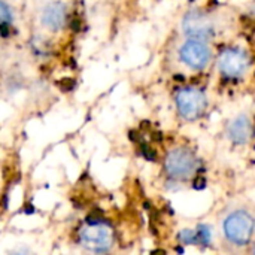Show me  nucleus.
Returning a JSON list of instances; mask_svg holds the SVG:
<instances>
[{
	"mask_svg": "<svg viewBox=\"0 0 255 255\" xmlns=\"http://www.w3.org/2000/svg\"><path fill=\"white\" fill-rule=\"evenodd\" d=\"M82 247L94 254H106L114 247L112 227L100 218H87V224L79 232Z\"/></svg>",
	"mask_w": 255,
	"mask_h": 255,
	"instance_id": "nucleus-1",
	"label": "nucleus"
},
{
	"mask_svg": "<svg viewBox=\"0 0 255 255\" xmlns=\"http://www.w3.org/2000/svg\"><path fill=\"white\" fill-rule=\"evenodd\" d=\"M254 233V218L247 211H235L224 221V235L236 247L250 244Z\"/></svg>",
	"mask_w": 255,
	"mask_h": 255,
	"instance_id": "nucleus-2",
	"label": "nucleus"
},
{
	"mask_svg": "<svg viewBox=\"0 0 255 255\" xmlns=\"http://www.w3.org/2000/svg\"><path fill=\"white\" fill-rule=\"evenodd\" d=\"M197 158L196 155L185 148H176L173 151H170L166 157V172L169 173V176H172L173 179H179V181H185L188 178H191L194 175V172L197 170Z\"/></svg>",
	"mask_w": 255,
	"mask_h": 255,
	"instance_id": "nucleus-3",
	"label": "nucleus"
},
{
	"mask_svg": "<svg viewBox=\"0 0 255 255\" xmlns=\"http://www.w3.org/2000/svg\"><path fill=\"white\" fill-rule=\"evenodd\" d=\"M176 105L181 115L187 120L199 118L206 109V97L202 91L194 88H185L178 93Z\"/></svg>",
	"mask_w": 255,
	"mask_h": 255,
	"instance_id": "nucleus-4",
	"label": "nucleus"
},
{
	"mask_svg": "<svg viewBox=\"0 0 255 255\" xmlns=\"http://www.w3.org/2000/svg\"><path fill=\"white\" fill-rule=\"evenodd\" d=\"M181 58L193 69H203L211 60V49L200 40H188L181 48Z\"/></svg>",
	"mask_w": 255,
	"mask_h": 255,
	"instance_id": "nucleus-5",
	"label": "nucleus"
},
{
	"mask_svg": "<svg viewBox=\"0 0 255 255\" xmlns=\"http://www.w3.org/2000/svg\"><path fill=\"white\" fill-rule=\"evenodd\" d=\"M248 57L238 51V49H227L221 54L220 61H218V67L220 70L230 78H238L241 75H244L248 69Z\"/></svg>",
	"mask_w": 255,
	"mask_h": 255,
	"instance_id": "nucleus-6",
	"label": "nucleus"
},
{
	"mask_svg": "<svg viewBox=\"0 0 255 255\" xmlns=\"http://www.w3.org/2000/svg\"><path fill=\"white\" fill-rule=\"evenodd\" d=\"M182 28L188 36L196 37V40L206 39L214 31L212 22L208 18V15H205L199 10H193V12L187 13V16L182 21Z\"/></svg>",
	"mask_w": 255,
	"mask_h": 255,
	"instance_id": "nucleus-7",
	"label": "nucleus"
},
{
	"mask_svg": "<svg viewBox=\"0 0 255 255\" xmlns=\"http://www.w3.org/2000/svg\"><path fill=\"white\" fill-rule=\"evenodd\" d=\"M251 134H253V126L247 115H239L229 126V137L238 145L247 143L251 139Z\"/></svg>",
	"mask_w": 255,
	"mask_h": 255,
	"instance_id": "nucleus-8",
	"label": "nucleus"
},
{
	"mask_svg": "<svg viewBox=\"0 0 255 255\" xmlns=\"http://www.w3.org/2000/svg\"><path fill=\"white\" fill-rule=\"evenodd\" d=\"M66 21V6L60 1L49 3L43 13H42V22L49 30H58L63 27Z\"/></svg>",
	"mask_w": 255,
	"mask_h": 255,
	"instance_id": "nucleus-9",
	"label": "nucleus"
},
{
	"mask_svg": "<svg viewBox=\"0 0 255 255\" xmlns=\"http://www.w3.org/2000/svg\"><path fill=\"white\" fill-rule=\"evenodd\" d=\"M197 242H200L202 245H209L211 244V239H212V235H211V227L209 226H205V224H200L197 227Z\"/></svg>",
	"mask_w": 255,
	"mask_h": 255,
	"instance_id": "nucleus-10",
	"label": "nucleus"
},
{
	"mask_svg": "<svg viewBox=\"0 0 255 255\" xmlns=\"http://www.w3.org/2000/svg\"><path fill=\"white\" fill-rule=\"evenodd\" d=\"M12 21V12L9 9V6L0 0V24L1 25H7Z\"/></svg>",
	"mask_w": 255,
	"mask_h": 255,
	"instance_id": "nucleus-11",
	"label": "nucleus"
},
{
	"mask_svg": "<svg viewBox=\"0 0 255 255\" xmlns=\"http://www.w3.org/2000/svg\"><path fill=\"white\" fill-rule=\"evenodd\" d=\"M179 239L184 245H193L197 242V235L193 230H182L179 233Z\"/></svg>",
	"mask_w": 255,
	"mask_h": 255,
	"instance_id": "nucleus-12",
	"label": "nucleus"
},
{
	"mask_svg": "<svg viewBox=\"0 0 255 255\" xmlns=\"http://www.w3.org/2000/svg\"><path fill=\"white\" fill-rule=\"evenodd\" d=\"M142 151H143L145 158H148V160H155V151H152V148L143 145V146H142Z\"/></svg>",
	"mask_w": 255,
	"mask_h": 255,
	"instance_id": "nucleus-13",
	"label": "nucleus"
},
{
	"mask_svg": "<svg viewBox=\"0 0 255 255\" xmlns=\"http://www.w3.org/2000/svg\"><path fill=\"white\" fill-rule=\"evenodd\" d=\"M9 255H31V253L27 248H18V250L12 251Z\"/></svg>",
	"mask_w": 255,
	"mask_h": 255,
	"instance_id": "nucleus-14",
	"label": "nucleus"
},
{
	"mask_svg": "<svg viewBox=\"0 0 255 255\" xmlns=\"http://www.w3.org/2000/svg\"><path fill=\"white\" fill-rule=\"evenodd\" d=\"M205 184H206V181H205L203 178H199V179L194 181V188L202 190V188H205Z\"/></svg>",
	"mask_w": 255,
	"mask_h": 255,
	"instance_id": "nucleus-15",
	"label": "nucleus"
},
{
	"mask_svg": "<svg viewBox=\"0 0 255 255\" xmlns=\"http://www.w3.org/2000/svg\"><path fill=\"white\" fill-rule=\"evenodd\" d=\"M151 255H166V253L163 250H155V251L151 253Z\"/></svg>",
	"mask_w": 255,
	"mask_h": 255,
	"instance_id": "nucleus-16",
	"label": "nucleus"
}]
</instances>
